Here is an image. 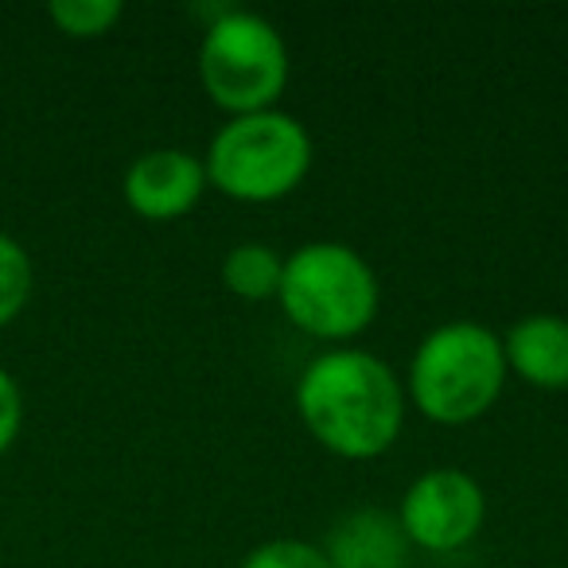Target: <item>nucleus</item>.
<instances>
[{
  "label": "nucleus",
  "mask_w": 568,
  "mask_h": 568,
  "mask_svg": "<svg viewBox=\"0 0 568 568\" xmlns=\"http://www.w3.org/2000/svg\"><path fill=\"white\" fill-rule=\"evenodd\" d=\"M284 257L265 242H242L222 257V284L237 301H273L281 293Z\"/></svg>",
  "instance_id": "9d476101"
},
{
  "label": "nucleus",
  "mask_w": 568,
  "mask_h": 568,
  "mask_svg": "<svg viewBox=\"0 0 568 568\" xmlns=\"http://www.w3.org/2000/svg\"><path fill=\"white\" fill-rule=\"evenodd\" d=\"M48 17L71 40H98L125 17V4L121 0H51Z\"/></svg>",
  "instance_id": "9b49d317"
},
{
  "label": "nucleus",
  "mask_w": 568,
  "mask_h": 568,
  "mask_svg": "<svg viewBox=\"0 0 568 568\" xmlns=\"http://www.w3.org/2000/svg\"><path fill=\"white\" fill-rule=\"evenodd\" d=\"M206 183L234 203L288 199L312 172V133L281 110L230 118L206 144Z\"/></svg>",
  "instance_id": "20e7f679"
},
{
  "label": "nucleus",
  "mask_w": 568,
  "mask_h": 568,
  "mask_svg": "<svg viewBox=\"0 0 568 568\" xmlns=\"http://www.w3.org/2000/svg\"><path fill=\"white\" fill-rule=\"evenodd\" d=\"M506 371L534 389H568V320L529 312L503 335Z\"/></svg>",
  "instance_id": "1a4fd4ad"
},
{
  "label": "nucleus",
  "mask_w": 568,
  "mask_h": 568,
  "mask_svg": "<svg viewBox=\"0 0 568 568\" xmlns=\"http://www.w3.org/2000/svg\"><path fill=\"white\" fill-rule=\"evenodd\" d=\"M36 268L12 234H0V327H9L32 301Z\"/></svg>",
  "instance_id": "f8f14e48"
},
{
  "label": "nucleus",
  "mask_w": 568,
  "mask_h": 568,
  "mask_svg": "<svg viewBox=\"0 0 568 568\" xmlns=\"http://www.w3.org/2000/svg\"><path fill=\"white\" fill-rule=\"evenodd\" d=\"M510 378L503 335L475 320L440 324L417 343L405 378V397L433 425H471L503 397Z\"/></svg>",
  "instance_id": "f03ea898"
},
{
  "label": "nucleus",
  "mask_w": 568,
  "mask_h": 568,
  "mask_svg": "<svg viewBox=\"0 0 568 568\" xmlns=\"http://www.w3.org/2000/svg\"><path fill=\"white\" fill-rule=\"evenodd\" d=\"M206 168L187 149H152L129 164L125 172V203L133 214L149 222H175L199 206L206 195Z\"/></svg>",
  "instance_id": "0eeeda50"
},
{
  "label": "nucleus",
  "mask_w": 568,
  "mask_h": 568,
  "mask_svg": "<svg viewBox=\"0 0 568 568\" xmlns=\"http://www.w3.org/2000/svg\"><path fill=\"white\" fill-rule=\"evenodd\" d=\"M281 312L320 343H347L374 324L382 284L371 261L347 242H308L284 257Z\"/></svg>",
  "instance_id": "7ed1b4c3"
},
{
  "label": "nucleus",
  "mask_w": 568,
  "mask_h": 568,
  "mask_svg": "<svg viewBox=\"0 0 568 568\" xmlns=\"http://www.w3.org/2000/svg\"><path fill=\"white\" fill-rule=\"evenodd\" d=\"M332 568H409L413 545L397 514L378 506L347 510L320 545Z\"/></svg>",
  "instance_id": "6e6552de"
},
{
  "label": "nucleus",
  "mask_w": 568,
  "mask_h": 568,
  "mask_svg": "<svg viewBox=\"0 0 568 568\" xmlns=\"http://www.w3.org/2000/svg\"><path fill=\"white\" fill-rule=\"evenodd\" d=\"M397 521L413 549L459 552L487 521V495L464 467H428L409 483L397 506Z\"/></svg>",
  "instance_id": "423d86ee"
},
{
  "label": "nucleus",
  "mask_w": 568,
  "mask_h": 568,
  "mask_svg": "<svg viewBox=\"0 0 568 568\" xmlns=\"http://www.w3.org/2000/svg\"><path fill=\"white\" fill-rule=\"evenodd\" d=\"M237 568H332V565H327L320 545L301 541V537H273V541L245 552V560Z\"/></svg>",
  "instance_id": "ddd939ff"
},
{
  "label": "nucleus",
  "mask_w": 568,
  "mask_h": 568,
  "mask_svg": "<svg viewBox=\"0 0 568 568\" xmlns=\"http://www.w3.org/2000/svg\"><path fill=\"white\" fill-rule=\"evenodd\" d=\"M288 43L265 17L245 9H222L199 43V82L230 118L276 110L288 90Z\"/></svg>",
  "instance_id": "39448f33"
},
{
  "label": "nucleus",
  "mask_w": 568,
  "mask_h": 568,
  "mask_svg": "<svg viewBox=\"0 0 568 568\" xmlns=\"http://www.w3.org/2000/svg\"><path fill=\"white\" fill-rule=\"evenodd\" d=\"M405 386L394 366L358 347L316 355L296 378V413L320 448L339 459H378L405 425Z\"/></svg>",
  "instance_id": "f257e3e1"
},
{
  "label": "nucleus",
  "mask_w": 568,
  "mask_h": 568,
  "mask_svg": "<svg viewBox=\"0 0 568 568\" xmlns=\"http://www.w3.org/2000/svg\"><path fill=\"white\" fill-rule=\"evenodd\" d=\"M20 425H24V397H20L17 378L0 366V456L17 444Z\"/></svg>",
  "instance_id": "4468645a"
}]
</instances>
